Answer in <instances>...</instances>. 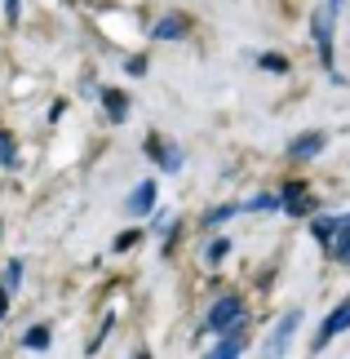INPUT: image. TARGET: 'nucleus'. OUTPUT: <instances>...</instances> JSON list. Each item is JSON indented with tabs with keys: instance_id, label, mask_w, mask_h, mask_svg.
Masks as SVG:
<instances>
[{
	"instance_id": "obj_7",
	"label": "nucleus",
	"mask_w": 350,
	"mask_h": 359,
	"mask_svg": "<svg viewBox=\"0 0 350 359\" xmlns=\"http://www.w3.org/2000/svg\"><path fill=\"white\" fill-rule=\"evenodd\" d=\"M315 40H319L324 62H332V13H315Z\"/></svg>"
},
{
	"instance_id": "obj_4",
	"label": "nucleus",
	"mask_w": 350,
	"mask_h": 359,
	"mask_svg": "<svg viewBox=\"0 0 350 359\" xmlns=\"http://www.w3.org/2000/svg\"><path fill=\"white\" fill-rule=\"evenodd\" d=\"M297 324H302V315H297V311H288L284 320H279V328L271 333V341H266V355H279V351H284V346H288V337H292V328H297Z\"/></svg>"
},
{
	"instance_id": "obj_9",
	"label": "nucleus",
	"mask_w": 350,
	"mask_h": 359,
	"mask_svg": "<svg viewBox=\"0 0 350 359\" xmlns=\"http://www.w3.org/2000/svg\"><path fill=\"white\" fill-rule=\"evenodd\" d=\"M240 351H244V333H240V324H235V328H231V337L222 341V346H217L213 355H217V359H235Z\"/></svg>"
},
{
	"instance_id": "obj_2",
	"label": "nucleus",
	"mask_w": 350,
	"mask_h": 359,
	"mask_svg": "<svg viewBox=\"0 0 350 359\" xmlns=\"http://www.w3.org/2000/svg\"><path fill=\"white\" fill-rule=\"evenodd\" d=\"M346 328H350V302H342V306H337V311H332L328 320H324V328H319V341H315V351H324V346H328V341L337 337V333H346Z\"/></svg>"
},
{
	"instance_id": "obj_14",
	"label": "nucleus",
	"mask_w": 350,
	"mask_h": 359,
	"mask_svg": "<svg viewBox=\"0 0 350 359\" xmlns=\"http://www.w3.org/2000/svg\"><path fill=\"white\" fill-rule=\"evenodd\" d=\"M248 209H253V213H271V209H284V200H279V196H257V200H248Z\"/></svg>"
},
{
	"instance_id": "obj_15",
	"label": "nucleus",
	"mask_w": 350,
	"mask_h": 359,
	"mask_svg": "<svg viewBox=\"0 0 350 359\" xmlns=\"http://www.w3.org/2000/svg\"><path fill=\"white\" fill-rule=\"evenodd\" d=\"M262 67L266 72H288V62L279 58V53H262Z\"/></svg>"
},
{
	"instance_id": "obj_10",
	"label": "nucleus",
	"mask_w": 350,
	"mask_h": 359,
	"mask_svg": "<svg viewBox=\"0 0 350 359\" xmlns=\"http://www.w3.org/2000/svg\"><path fill=\"white\" fill-rule=\"evenodd\" d=\"M102 107L111 111V120H124V116H129V102H124V93H116V89L102 93Z\"/></svg>"
},
{
	"instance_id": "obj_11",
	"label": "nucleus",
	"mask_w": 350,
	"mask_h": 359,
	"mask_svg": "<svg viewBox=\"0 0 350 359\" xmlns=\"http://www.w3.org/2000/svg\"><path fill=\"white\" fill-rule=\"evenodd\" d=\"M22 346H27V351H45V346H49V328H45V324L27 328V333H22Z\"/></svg>"
},
{
	"instance_id": "obj_17",
	"label": "nucleus",
	"mask_w": 350,
	"mask_h": 359,
	"mask_svg": "<svg viewBox=\"0 0 350 359\" xmlns=\"http://www.w3.org/2000/svg\"><path fill=\"white\" fill-rule=\"evenodd\" d=\"M222 257H227V240H213L208 244V262H222Z\"/></svg>"
},
{
	"instance_id": "obj_13",
	"label": "nucleus",
	"mask_w": 350,
	"mask_h": 359,
	"mask_svg": "<svg viewBox=\"0 0 350 359\" xmlns=\"http://www.w3.org/2000/svg\"><path fill=\"white\" fill-rule=\"evenodd\" d=\"M0 164H5V169H18V151H13V137L0 129Z\"/></svg>"
},
{
	"instance_id": "obj_1",
	"label": "nucleus",
	"mask_w": 350,
	"mask_h": 359,
	"mask_svg": "<svg viewBox=\"0 0 350 359\" xmlns=\"http://www.w3.org/2000/svg\"><path fill=\"white\" fill-rule=\"evenodd\" d=\"M240 320H244V302L240 297H217L213 306H208V328H213V333H231Z\"/></svg>"
},
{
	"instance_id": "obj_8",
	"label": "nucleus",
	"mask_w": 350,
	"mask_h": 359,
	"mask_svg": "<svg viewBox=\"0 0 350 359\" xmlns=\"http://www.w3.org/2000/svg\"><path fill=\"white\" fill-rule=\"evenodd\" d=\"M147 147H151V156L160 160V169H164V173H177V169H182V151H160V142H156V137H151Z\"/></svg>"
},
{
	"instance_id": "obj_18",
	"label": "nucleus",
	"mask_w": 350,
	"mask_h": 359,
	"mask_svg": "<svg viewBox=\"0 0 350 359\" xmlns=\"http://www.w3.org/2000/svg\"><path fill=\"white\" fill-rule=\"evenodd\" d=\"M124 72H129V76H147V58H129V62H124Z\"/></svg>"
},
{
	"instance_id": "obj_20",
	"label": "nucleus",
	"mask_w": 350,
	"mask_h": 359,
	"mask_svg": "<svg viewBox=\"0 0 350 359\" xmlns=\"http://www.w3.org/2000/svg\"><path fill=\"white\" fill-rule=\"evenodd\" d=\"M9 311V284H0V315Z\"/></svg>"
},
{
	"instance_id": "obj_16",
	"label": "nucleus",
	"mask_w": 350,
	"mask_h": 359,
	"mask_svg": "<svg viewBox=\"0 0 350 359\" xmlns=\"http://www.w3.org/2000/svg\"><path fill=\"white\" fill-rule=\"evenodd\" d=\"M18 280H22V262H9V271H5V284H9V288H18Z\"/></svg>"
},
{
	"instance_id": "obj_3",
	"label": "nucleus",
	"mask_w": 350,
	"mask_h": 359,
	"mask_svg": "<svg viewBox=\"0 0 350 359\" xmlns=\"http://www.w3.org/2000/svg\"><path fill=\"white\" fill-rule=\"evenodd\" d=\"M319 151H324V133H302V137H292L288 142V156L292 160H311V156H319Z\"/></svg>"
},
{
	"instance_id": "obj_5",
	"label": "nucleus",
	"mask_w": 350,
	"mask_h": 359,
	"mask_svg": "<svg viewBox=\"0 0 350 359\" xmlns=\"http://www.w3.org/2000/svg\"><path fill=\"white\" fill-rule=\"evenodd\" d=\"M133 217H147L151 209H156V182H142V187H133V196H129V204H124Z\"/></svg>"
},
{
	"instance_id": "obj_6",
	"label": "nucleus",
	"mask_w": 350,
	"mask_h": 359,
	"mask_svg": "<svg viewBox=\"0 0 350 359\" xmlns=\"http://www.w3.org/2000/svg\"><path fill=\"white\" fill-rule=\"evenodd\" d=\"M151 36L156 40H182L187 36V18H182V13H169V18H160L156 27H151Z\"/></svg>"
},
{
	"instance_id": "obj_21",
	"label": "nucleus",
	"mask_w": 350,
	"mask_h": 359,
	"mask_svg": "<svg viewBox=\"0 0 350 359\" xmlns=\"http://www.w3.org/2000/svg\"><path fill=\"white\" fill-rule=\"evenodd\" d=\"M332 5H337V0H332Z\"/></svg>"
},
{
	"instance_id": "obj_19",
	"label": "nucleus",
	"mask_w": 350,
	"mask_h": 359,
	"mask_svg": "<svg viewBox=\"0 0 350 359\" xmlns=\"http://www.w3.org/2000/svg\"><path fill=\"white\" fill-rule=\"evenodd\" d=\"M133 244H137V231H124V236L116 240V248H133Z\"/></svg>"
},
{
	"instance_id": "obj_12",
	"label": "nucleus",
	"mask_w": 350,
	"mask_h": 359,
	"mask_svg": "<svg viewBox=\"0 0 350 359\" xmlns=\"http://www.w3.org/2000/svg\"><path fill=\"white\" fill-rule=\"evenodd\" d=\"M315 240L319 244H332V236H337V217H315Z\"/></svg>"
}]
</instances>
